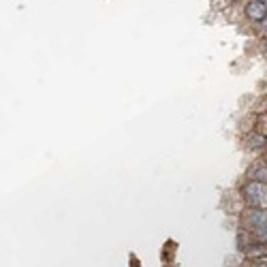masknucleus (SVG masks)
<instances>
[{"label": "nucleus", "instance_id": "1", "mask_svg": "<svg viewBox=\"0 0 267 267\" xmlns=\"http://www.w3.org/2000/svg\"><path fill=\"white\" fill-rule=\"evenodd\" d=\"M242 229L252 238V242L267 244V210L246 208L242 214Z\"/></svg>", "mask_w": 267, "mask_h": 267}, {"label": "nucleus", "instance_id": "2", "mask_svg": "<svg viewBox=\"0 0 267 267\" xmlns=\"http://www.w3.org/2000/svg\"><path fill=\"white\" fill-rule=\"evenodd\" d=\"M242 197L248 203V208L267 210V184L261 182H246L242 186Z\"/></svg>", "mask_w": 267, "mask_h": 267}, {"label": "nucleus", "instance_id": "3", "mask_svg": "<svg viewBox=\"0 0 267 267\" xmlns=\"http://www.w3.org/2000/svg\"><path fill=\"white\" fill-rule=\"evenodd\" d=\"M246 15H248L252 22H265L267 19V5L263 0H250L246 5Z\"/></svg>", "mask_w": 267, "mask_h": 267}, {"label": "nucleus", "instance_id": "4", "mask_svg": "<svg viewBox=\"0 0 267 267\" xmlns=\"http://www.w3.org/2000/svg\"><path fill=\"white\" fill-rule=\"evenodd\" d=\"M246 148L248 150H265L267 148V135H263V132L259 130H252L250 135H246Z\"/></svg>", "mask_w": 267, "mask_h": 267}, {"label": "nucleus", "instance_id": "5", "mask_svg": "<svg viewBox=\"0 0 267 267\" xmlns=\"http://www.w3.org/2000/svg\"><path fill=\"white\" fill-rule=\"evenodd\" d=\"M246 259L248 261H259V259H267V244H259V242H252L248 248L244 250Z\"/></svg>", "mask_w": 267, "mask_h": 267}, {"label": "nucleus", "instance_id": "6", "mask_svg": "<svg viewBox=\"0 0 267 267\" xmlns=\"http://www.w3.org/2000/svg\"><path fill=\"white\" fill-rule=\"evenodd\" d=\"M250 182H261L267 184V162H256V165L250 169Z\"/></svg>", "mask_w": 267, "mask_h": 267}, {"label": "nucleus", "instance_id": "7", "mask_svg": "<svg viewBox=\"0 0 267 267\" xmlns=\"http://www.w3.org/2000/svg\"><path fill=\"white\" fill-rule=\"evenodd\" d=\"M242 267H267V259H259V261H250V263H246Z\"/></svg>", "mask_w": 267, "mask_h": 267}, {"label": "nucleus", "instance_id": "8", "mask_svg": "<svg viewBox=\"0 0 267 267\" xmlns=\"http://www.w3.org/2000/svg\"><path fill=\"white\" fill-rule=\"evenodd\" d=\"M263 54L267 56V39H265V43H263Z\"/></svg>", "mask_w": 267, "mask_h": 267}, {"label": "nucleus", "instance_id": "9", "mask_svg": "<svg viewBox=\"0 0 267 267\" xmlns=\"http://www.w3.org/2000/svg\"><path fill=\"white\" fill-rule=\"evenodd\" d=\"M263 35L267 37V22H263Z\"/></svg>", "mask_w": 267, "mask_h": 267}, {"label": "nucleus", "instance_id": "10", "mask_svg": "<svg viewBox=\"0 0 267 267\" xmlns=\"http://www.w3.org/2000/svg\"><path fill=\"white\" fill-rule=\"evenodd\" d=\"M263 3H265V5H267V0H263Z\"/></svg>", "mask_w": 267, "mask_h": 267}]
</instances>
